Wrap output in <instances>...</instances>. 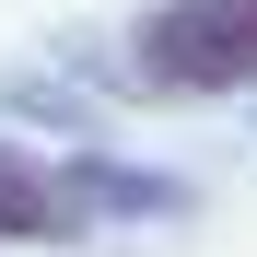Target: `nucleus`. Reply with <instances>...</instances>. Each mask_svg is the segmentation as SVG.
I'll return each instance as SVG.
<instances>
[{
    "instance_id": "nucleus-1",
    "label": "nucleus",
    "mask_w": 257,
    "mask_h": 257,
    "mask_svg": "<svg viewBox=\"0 0 257 257\" xmlns=\"http://www.w3.org/2000/svg\"><path fill=\"white\" fill-rule=\"evenodd\" d=\"M128 82L141 94H257V0H152L128 24Z\"/></svg>"
},
{
    "instance_id": "nucleus-2",
    "label": "nucleus",
    "mask_w": 257,
    "mask_h": 257,
    "mask_svg": "<svg viewBox=\"0 0 257 257\" xmlns=\"http://www.w3.org/2000/svg\"><path fill=\"white\" fill-rule=\"evenodd\" d=\"M117 187L94 164H47V152H12L0 141V245H70Z\"/></svg>"
}]
</instances>
